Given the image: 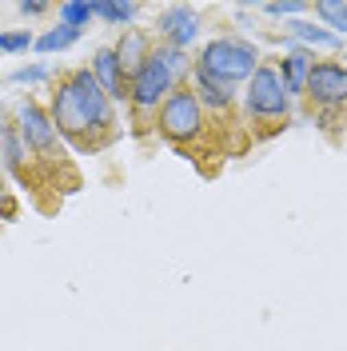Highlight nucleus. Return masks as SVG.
Returning a JSON list of instances; mask_svg holds the SVG:
<instances>
[{"label": "nucleus", "mask_w": 347, "mask_h": 351, "mask_svg": "<svg viewBox=\"0 0 347 351\" xmlns=\"http://www.w3.org/2000/svg\"><path fill=\"white\" fill-rule=\"evenodd\" d=\"M260 52H256V44L243 40V36H216V40H208L200 48V56H195V72H204V76H212L219 84H248L252 76H256V68H260Z\"/></svg>", "instance_id": "nucleus-1"}, {"label": "nucleus", "mask_w": 347, "mask_h": 351, "mask_svg": "<svg viewBox=\"0 0 347 351\" xmlns=\"http://www.w3.org/2000/svg\"><path fill=\"white\" fill-rule=\"evenodd\" d=\"M156 132L168 140V144H200L204 140V132H208V112L200 108V100L192 96V88L180 84L164 100V108L156 116Z\"/></svg>", "instance_id": "nucleus-2"}, {"label": "nucleus", "mask_w": 347, "mask_h": 351, "mask_svg": "<svg viewBox=\"0 0 347 351\" xmlns=\"http://www.w3.org/2000/svg\"><path fill=\"white\" fill-rule=\"evenodd\" d=\"M243 116L252 124H283L291 116V96L283 88L276 64H260L243 88Z\"/></svg>", "instance_id": "nucleus-3"}, {"label": "nucleus", "mask_w": 347, "mask_h": 351, "mask_svg": "<svg viewBox=\"0 0 347 351\" xmlns=\"http://www.w3.org/2000/svg\"><path fill=\"white\" fill-rule=\"evenodd\" d=\"M176 88H180V80H176L172 72L164 68V60L152 52V60H148V64L128 80V108L136 112V120H140V124H148V120L160 116L164 100L172 96Z\"/></svg>", "instance_id": "nucleus-4"}, {"label": "nucleus", "mask_w": 347, "mask_h": 351, "mask_svg": "<svg viewBox=\"0 0 347 351\" xmlns=\"http://www.w3.org/2000/svg\"><path fill=\"white\" fill-rule=\"evenodd\" d=\"M307 100L324 112L347 108V64L344 60H315L307 76Z\"/></svg>", "instance_id": "nucleus-5"}, {"label": "nucleus", "mask_w": 347, "mask_h": 351, "mask_svg": "<svg viewBox=\"0 0 347 351\" xmlns=\"http://www.w3.org/2000/svg\"><path fill=\"white\" fill-rule=\"evenodd\" d=\"M68 84H72V92H76V100H80V108H84L88 124H92V132H104L116 124V104L108 100V92L96 84V76H92V68H72L64 76Z\"/></svg>", "instance_id": "nucleus-6"}, {"label": "nucleus", "mask_w": 347, "mask_h": 351, "mask_svg": "<svg viewBox=\"0 0 347 351\" xmlns=\"http://www.w3.org/2000/svg\"><path fill=\"white\" fill-rule=\"evenodd\" d=\"M16 132H21L24 148L36 156H52L56 152V144H60V128H56V120H52V112L40 108V104H21L16 112Z\"/></svg>", "instance_id": "nucleus-7"}, {"label": "nucleus", "mask_w": 347, "mask_h": 351, "mask_svg": "<svg viewBox=\"0 0 347 351\" xmlns=\"http://www.w3.org/2000/svg\"><path fill=\"white\" fill-rule=\"evenodd\" d=\"M311 68H315V52H311V48H304V44H296V40L283 44V56L276 60V72H280L287 96H307V76H311Z\"/></svg>", "instance_id": "nucleus-8"}, {"label": "nucleus", "mask_w": 347, "mask_h": 351, "mask_svg": "<svg viewBox=\"0 0 347 351\" xmlns=\"http://www.w3.org/2000/svg\"><path fill=\"white\" fill-rule=\"evenodd\" d=\"M156 32L164 36V44L188 52V44L200 36V12L188 8V4H172V8H164V12L156 16Z\"/></svg>", "instance_id": "nucleus-9"}, {"label": "nucleus", "mask_w": 347, "mask_h": 351, "mask_svg": "<svg viewBox=\"0 0 347 351\" xmlns=\"http://www.w3.org/2000/svg\"><path fill=\"white\" fill-rule=\"evenodd\" d=\"M48 112H52L60 136H68V140H84L88 132H92V124H88V116H84V108H80V100H76V92H72L68 80L52 92V108Z\"/></svg>", "instance_id": "nucleus-10"}, {"label": "nucleus", "mask_w": 347, "mask_h": 351, "mask_svg": "<svg viewBox=\"0 0 347 351\" xmlns=\"http://www.w3.org/2000/svg\"><path fill=\"white\" fill-rule=\"evenodd\" d=\"M92 76H96V84L108 92L112 104H120V100H128V76H124V68H120V56H116V48H96L92 52Z\"/></svg>", "instance_id": "nucleus-11"}, {"label": "nucleus", "mask_w": 347, "mask_h": 351, "mask_svg": "<svg viewBox=\"0 0 347 351\" xmlns=\"http://www.w3.org/2000/svg\"><path fill=\"white\" fill-rule=\"evenodd\" d=\"M152 40H148V32L144 28H124V36L116 40V56H120V68H124V76H136L140 68L152 60Z\"/></svg>", "instance_id": "nucleus-12"}, {"label": "nucleus", "mask_w": 347, "mask_h": 351, "mask_svg": "<svg viewBox=\"0 0 347 351\" xmlns=\"http://www.w3.org/2000/svg\"><path fill=\"white\" fill-rule=\"evenodd\" d=\"M192 96L200 100V108L204 112H216V116H224V112H232V104H236V88L232 84H219V80H212V76H204V72H192Z\"/></svg>", "instance_id": "nucleus-13"}, {"label": "nucleus", "mask_w": 347, "mask_h": 351, "mask_svg": "<svg viewBox=\"0 0 347 351\" xmlns=\"http://www.w3.org/2000/svg\"><path fill=\"white\" fill-rule=\"evenodd\" d=\"M287 32H291V40L296 44H304V48H331V52H339L344 48V36H335L331 28H315L311 21H291L287 24Z\"/></svg>", "instance_id": "nucleus-14"}, {"label": "nucleus", "mask_w": 347, "mask_h": 351, "mask_svg": "<svg viewBox=\"0 0 347 351\" xmlns=\"http://www.w3.org/2000/svg\"><path fill=\"white\" fill-rule=\"evenodd\" d=\"M0 156H4V168H12V172H21L24 156H28V148H24L21 132H16V124H4L0 128Z\"/></svg>", "instance_id": "nucleus-15"}, {"label": "nucleus", "mask_w": 347, "mask_h": 351, "mask_svg": "<svg viewBox=\"0 0 347 351\" xmlns=\"http://www.w3.org/2000/svg\"><path fill=\"white\" fill-rule=\"evenodd\" d=\"M156 56L164 60V68L172 72L176 80H192V72H195V60L184 52V48H172V44H156Z\"/></svg>", "instance_id": "nucleus-16"}, {"label": "nucleus", "mask_w": 347, "mask_h": 351, "mask_svg": "<svg viewBox=\"0 0 347 351\" xmlns=\"http://www.w3.org/2000/svg\"><path fill=\"white\" fill-rule=\"evenodd\" d=\"M76 40H80V28L56 24V28H48L44 36H36V48H40V52H64V48H72Z\"/></svg>", "instance_id": "nucleus-17"}, {"label": "nucleus", "mask_w": 347, "mask_h": 351, "mask_svg": "<svg viewBox=\"0 0 347 351\" xmlns=\"http://www.w3.org/2000/svg\"><path fill=\"white\" fill-rule=\"evenodd\" d=\"M136 4H116V0H92V16H100V21L108 24H132L136 21Z\"/></svg>", "instance_id": "nucleus-18"}, {"label": "nucleus", "mask_w": 347, "mask_h": 351, "mask_svg": "<svg viewBox=\"0 0 347 351\" xmlns=\"http://www.w3.org/2000/svg\"><path fill=\"white\" fill-rule=\"evenodd\" d=\"M315 16L327 21V28L335 36H347V0H320L315 4Z\"/></svg>", "instance_id": "nucleus-19"}, {"label": "nucleus", "mask_w": 347, "mask_h": 351, "mask_svg": "<svg viewBox=\"0 0 347 351\" xmlns=\"http://www.w3.org/2000/svg\"><path fill=\"white\" fill-rule=\"evenodd\" d=\"M88 21H96V16H92V4H84V0H64V4H60V24L84 32Z\"/></svg>", "instance_id": "nucleus-20"}, {"label": "nucleus", "mask_w": 347, "mask_h": 351, "mask_svg": "<svg viewBox=\"0 0 347 351\" xmlns=\"http://www.w3.org/2000/svg\"><path fill=\"white\" fill-rule=\"evenodd\" d=\"M36 48V36L28 28H16V32H0V52H28Z\"/></svg>", "instance_id": "nucleus-21"}, {"label": "nucleus", "mask_w": 347, "mask_h": 351, "mask_svg": "<svg viewBox=\"0 0 347 351\" xmlns=\"http://www.w3.org/2000/svg\"><path fill=\"white\" fill-rule=\"evenodd\" d=\"M263 12L267 16H300V12H307L304 0H276V4H263Z\"/></svg>", "instance_id": "nucleus-22"}, {"label": "nucleus", "mask_w": 347, "mask_h": 351, "mask_svg": "<svg viewBox=\"0 0 347 351\" xmlns=\"http://www.w3.org/2000/svg\"><path fill=\"white\" fill-rule=\"evenodd\" d=\"M44 76H48V68L44 64H28V68H16V72H12L16 84H36V80H44Z\"/></svg>", "instance_id": "nucleus-23"}, {"label": "nucleus", "mask_w": 347, "mask_h": 351, "mask_svg": "<svg viewBox=\"0 0 347 351\" xmlns=\"http://www.w3.org/2000/svg\"><path fill=\"white\" fill-rule=\"evenodd\" d=\"M21 12L24 16H40V12H48V4L44 0H21Z\"/></svg>", "instance_id": "nucleus-24"}, {"label": "nucleus", "mask_w": 347, "mask_h": 351, "mask_svg": "<svg viewBox=\"0 0 347 351\" xmlns=\"http://www.w3.org/2000/svg\"><path fill=\"white\" fill-rule=\"evenodd\" d=\"M0 128H4V104H0Z\"/></svg>", "instance_id": "nucleus-25"}]
</instances>
